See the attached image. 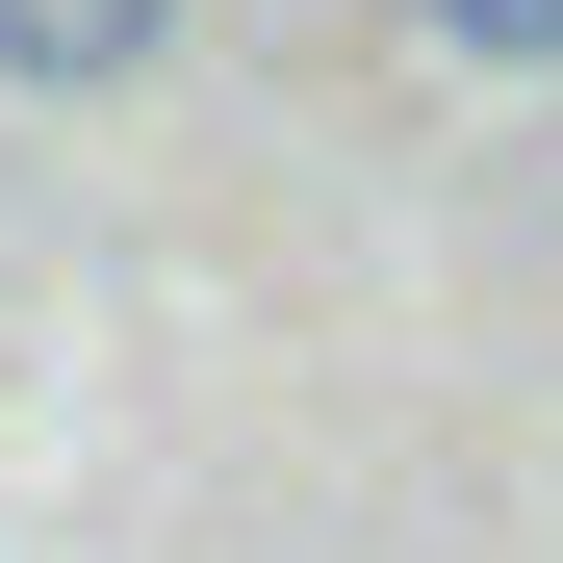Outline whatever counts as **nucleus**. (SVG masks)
Wrapping results in <instances>:
<instances>
[{
	"label": "nucleus",
	"mask_w": 563,
	"mask_h": 563,
	"mask_svg": "<svg viewBox=\"0 0 563 563\" xmlns=\"http://www.w3.org/2000/svg\"><path fill=\"white\" fill-rule=\"evenodd\" d=\"M435 52H487V77H563V0H435Z\"/></svg>",
	"instance_id": "2"
},
{
	"label": "nucleus",
	"mask_w": 563,
	"mask_h": 563,
	"mask_svg": "<svg viewBox=\"0 0 563 563\" xmlns=\"http://www.w3.org/2000/svg\"><path fill=\"white\" fill-rule=\"evenodd\" d=\"M154 52H179V0H0V77H26V103H103Z\"/></svg>",
	"instance_id": "1"
}]
</instances>
